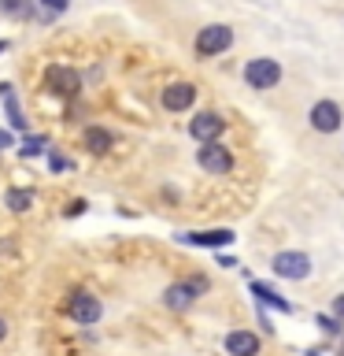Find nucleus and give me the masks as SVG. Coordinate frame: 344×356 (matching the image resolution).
Segmentation results:
<instances>
[{
  "mask_svg": "<svg viewBox=\"0 0 344 356\" xmlns=\"http://www.w3.org/2000/svg\"><path fill=\"white\" fill-rule=\"evenodd\" d=\"M230 44H233V30L222 26V22H211V26H204L196 33V52L200 56H218V52H226Z\"/></svg>",
  "mask_w": 344,
  "mask_h": 356,
  "instance_id": "obj_1",
  "label": "nucleus"
},
{
  "mask_svg": "<svg viewBox=\"0 0 344 356\" xmlns=\"http://www.w3.org/2000/svg\"><path fill=\"white\" fill-rule=\"evenodd\" d=\"M277 78H282L277 60H248V67H244V82L252 89H274Z\"/></svg>",
  "mask_w": 344,
  "mask_h": 356,
  "instance_id": "obj_2",
  "label": "nucleus"
},
{
  "mask_svg": "<svg viewBox=\"0 0 344 356\" xmlns=\"http://www.w3.org/2000/svg\"><path fill=\"white\" fill-rule=\"evenodd\" d=\"M196 163L204 167V171H211V175H226L230 167H233V156H230L226 145H218V141H204V149L196 152Z\"/></svg>",
  "mask_w": 344,
  "mask_h": 356,
  "instance_id": "obj_3",
  "label": "nucleus"
},
{
  "mask_svg": "<svg viewBox=\"0 0 344 356\" xmlns=\"http://www.w3.org/2000/svg\"><path fill=\"white\" fill-rule=\"evenodd\" d=\"M67 312H71V319H78L82 327H93L100 319V300L93 293H85V289H78V293H71V300H67Z\"/></svg>",
  "mask_w": 344,
  "mask_h": 356,
  "instance_id": "obj_4",
  "label": "nucleus"
},
{
  "mask_svg": "<svg viewBox=\"0 0 344 356\" xmlns=\"http://www.w3.org/2000/svg\"><path fill=\"white\" fill-rule=\"evenodd\" d=\"M44 82H49L52 93H60V97H74L78 89H82V78H78V71H71V67H49V74H44Z\"/></svg>",
  "mask_w": 344,
  "mask_h": 356,
  "instance_id": "obj_5",
  "label": "nucleus"
},
{
  "mask_svg": "<svg viewBox=\"0 0 344 356\" xmlns=\"http://www.w3.org/2000/svg\"><path fill=\"white\" fill-rule=\"evenodd\" d=\"M274 275H282V278H307L311 275V260L304 252H277L274 256Z\"/></svg>",
  "mask_w": 344,
  "mask_h": 356,
  "instance_id": "obj_6",
  "label": "nucleus"
},
{
  "mask_svg": "<svg viewBox=\"0 0 344 356\" xmlns=\"http://www.w3.org/2000/svg\"><path fill=\"white\" fill-rule=\"evenodd\" d=\"M200 293H207V282H204V278H193V282H178V286L166 289V305H171V308H189Z\"/></svg>",
  "mask_w": 344,
  "mask_h": 356,
  "instance_id": "obj_7",
  "label": "nucleus"
},
{
  "mask_svg": "<svg viewBox=\"0 0 344 356\" xmlns=\"http://www.w3.org/2000/svg\"><path fill=\"white\" fill-rule=\"evenodd\" d=\"M311 127L318 134H333L341 127V108L333 104V100H318V104L311 108Z\"/></svg>",
  "mask_w": 344,
  "mask_h": 356,
  "instance_id": "obj_8",
  "label": "nucleus"
},
{
  "mask_svg": "<svg viewBox=\"0 0 344 356\" xmlns=\"http://www.w3.org/2000/svg\"><path fill=\"white\" fill-rule=\"evenodd\" d=\"M222 127H226V122H222L215 111H200V115L189 122V134H193L196 141H215L222 134Z\"/></svg>",
  "mask_w": 344,
  "mask_h": 356,
  "instance_id": "obj_9",
  "label": "nucleus"
},
{
  "mask_svg": "<svg viewBox=\"0 0 344 356\" xmlns=\"http://www.w3.org/2000/svg\"><path fill=\"white\" fill-rule=\"evenodd\" d=\"M193 100H196V89L189 86V82H174V86L163 89V108L166 111H185Z\"/></svg>",
  "mask_w": 344,
  "mask_h": 356,
  "instance_id": "obj_10",
  "label": "nucleus"
},
{
  "mask_svg": "<svg viewBox=\"0 0 344 356\" xmlns=\"http://www.w3.org/2000/svg\"><path fill=\"white\" fill-rule=\"evenodd\" d=\"M185 245H200V249H222L233 241V230H196V234H182Z\"/></svg>",
  "mask_w": 344,
  "mask_h": 356,
  "instance_id": "obj_11",
  "label": "nucleus"
},
{
  "mask_svg": "<svg viewBox=\"0 0 344 356\" xmlns=\"http://www.w3.org/2000/svg\"><path fill=\"white\" fill-rule=\"evenodd\" d=\"M226 349L233 356H255V353H259V338L248 334V330H233L230 338H226Z\"/></svg>",
  "mask_w": 344,
  "mask_h": 356,
  "instance_id": "obj_12",
  "label": "nucleus"
},
{
  "mask_svg": "<svg viewBox=\"0 0 344 356\" xmlns=\"http://www.w3.org/2000/svg\"><path fill=\"white\" fill-rule=\"evenodd\" d=\"M111 145H115V141H111L108 130H100V127H89V130H85V149H89V152H108Z\"/></svg>",
  "mask_w": 344,
  "mask_h": 356,
  "instance_id": "obj_13",
  "label": "nucleus"
},
{
  "mask_svg": "<svg viewBox=\"0 0 344 356\" xmlns=\"http://www.w3.org/2000/svg\"><path fill=\"white\" fill-rule=\"evenodd\" d=\"M252 293L259 297L263 305H274V308H282V312H293V305H289V300H282L270 286H263V282H252Z\"/></svg>",
  "mask_w": 344,
  "mask_h": 356,
  "instance_id": "obj_14",
  "label": "nucleus"
},
{
  "mask_svg": "<svg viewBox=\"0 0 344 356\" xmlns=\"http://www.w3.org/2000/svg\"><path fill=\"white\" fill-rule=\"evenodd\" d=\"M0 97H4V104H8V119H11V127L22 130V127H26V119H22V111H19V104H15V93H11V86H0Z\"/></svg>",
  "mask_w": 344,
  "mask_h": 356,
  "instance_id": "obj_15",
  "label": "nucleus"
},
{
  "mask_svg": "<svg viewBox=\"0 0 344 356\" xmlns=\"http://www.w3.org/2000/svg\"><path fill=\"white\" fill-rule=\"evenodd\" d=\"M8 208L11 211H26V208H33V193L30 189H8Z\"/></svg>",
  "mask_w": 344,
  "mask_h": 356,
  "instance_id": "obj_16",
  "label": "nucleus"
},
{
  "mask_svg": "<svg viewBox=\"0 0 344 356\" xmlns=\"http://www.w3.org/2000/svg\"><path fill=\"white\" fill-rule=\"evenodd\" d=\"M0 11L11 19H19V15H30V0H0Z\"/></svg>",
  "mask_w": 344,
  "mask_h": 356,
  "instance_id": "obj_17",
  "label": "nucleus"
},
{
  "mask_svg": "<svg viewBox=\"0 0 344 356\" xmlns=\"http://www.w3.org/2000/svg\"><path fill=\"white\" fill-rule=\"evenodd\" d=\"M44 152V138H26L22 141V156H41Z\"/></svg>",
  "mask_w": 344,
  "mask_h": 356,
  "instance_id": "obj_18",
  "label": "nucleus"
},
{
  "mask_svg": "<svg viewBox=\"0 0 344 356\" xmlns=\"http://www.w3.org/2000/svg\"><path fill=\"white\" fill-rule=\"evenodd\" d=\"M318 327L326 330V334H341V319H333V316H318Z\"/></svg>",
  "mask_w": 344,
  "mask_h": 356,
  "instance_id": "obj_19",
  "label": "nucleus"
},
{
  "mask_svg": "<svg viewBox=\"0 0 344 356\" xmlns=\"http://www.w3.org/2000/svg\"><path fill=\"white\" fill-rule=\"evenodd\" d=\"M333 316L344 323V293H341V297H333Z\"/></svg>",
  "mask_w": 344,
  "mask_h": 356,
  "instance_id": "obj_20",
  "label": "nucleus"
},
{
  "mask_svg": "<svg viewBox=\"0 0 344 356\" xmlns=\"http://www.w3.org/2000/svg\"><path fill=\"white\" fill-rule=\"evenodd\" d=\"M41 4H44V8H52V11H63L67 4H71V0H41Z\"/></svg>",
  "mask_w": 344,
  "mask_h": 356,
  "instance_id": "obj_21",
  "label": "nucleus"
},
{
  "mask_svg": "<svg viewBox=\"0 0 344 356\" xmlns=\"http://www.w3.org/2000/svg\"><path fill=\"white\" fill-rule=\"evenodd\" d=\"M4 149H11V134L0 130V152H4Z\"/></svg>",
  "mask_w": 344,
  "mask_h": 356,
  "instance_id": "obj_22",
  "label": "nucleus"
},
{
  "mask_svg": "<svg viewBox=\"0 0 344 356\" xmlns=\"http://www.w3.org/2000/svg\"><path fill=\"white\" fill-rule=\"evenodd\" d=\"M4 334H8V323H4V319H0V341H4Z\"/></svg>",
  "mask_w": 344,
  "mask_h": 356,
  "instance_id": "obj_23",
  "label": "nucleus"
},
{
  "mask_svg": "<svg viewBox=\"0 0 344 356\" xmlns=\"http://www.w3.org/2000/svg\"><path fill=\"white\" fill-rule=\"evenodd\" d=\"M4 49H8V44H4V41H0V52H4Z\"/></svg>",
  "mask_w": 344,
  "mask_h": 356,
  "instance_id": "obj_24",
  "label": "nucleus"
}]
</instances>
